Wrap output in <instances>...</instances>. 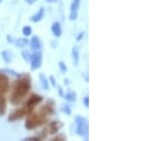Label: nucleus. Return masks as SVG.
I'll return each mask as SVG.
<instances>
[{
  "label": "nucleus",
  "mask_w": 153,
  "mask_h": 141,
  "mask_svg": "<svg viewBox=\"0 0 153 141\" xmlns=\"http://www.w3.org/2000/svg\"><path fill=\"white\" fill-rule=\"evenodd\" d=\"M48 2H56V1H58V0H46Z\"/></svg>",
  "instance_id": "nucleus-30"
},
{
  "label": "nucleus",
  "mask_w": 153,
  "mask_h": 141,
  "mask_svg": "<svg viewBox=\"0 0 153 141\" xmlns=\"http://www.w3.org/2000/svg\"><path fill=\"white\" fill-rule=\"evenodd\" d=\"M79 1L81 0H73L71 2V7H70V19L75 20L77 18V12L79 8Z\"/></svg>",
  "instance_id": "nucleus-7"
},
{
  "label": "nucleus",
  "mask_w": 153,
  "mask_h": 141,
  "mask_svg": "<svg viewBox=\"0 0 153 141\" xmlns=\"http://www.w3.org/2000/svg\"><path fill=\"white\" fill-rule=\"evenodd\" d=\"M58 67H59V69H61V71H62V72H67V71H68L67 65H65L63 62H59V63H58Z\"/></svg>",
  "instance_id": "nucleus-21"
},
{
  "label": "nucleus",
  "mask_w": 153,
  "mask_h": 141,
  "mask_svg": "<svg viewBox=\"0 0 153 141\" xmlns=\"http://www.w3.org/2000/svg\"><path fill=\"white\" fill-rule=\"evenodd\" d=\"M1 1H2V0H0V2H1Z\"/></svg>",
  "instance_id": "nucleus-31"
},
{
  "label": "nucleus",
  "mask_w": 153,
  "mask_h": 141,
  "mask_svg": "<svg viewBox=\"0 0 153 141\" xmlns=\"http://www.w3.org/2000/svg\"><path fill=\"white\" fill-rule=\"evenodd\" d=\"M71 53H73V62H74L75 65H77L78 64V49H77L76 46L73 47Z\"/></svg>",
  "instance_id": "nucleus-17"
},
{
  "label": "nucleus",
  "mask_w": 153,
  "mask_h": 141,
  "mask_svg": "<svg viewBox=\"0 0 153 141\" xmlns=\"http://www.w3.org/2000/svg\"><path fill=\"white\" fill-rule=\"evenodd\" d=\"M53 111H55L53 103H52V101H49L46 105H44V106L42 107L38 111H36V113H32L31 111L30 113L31 115H30V117L25 122V128L26 129H33L36 127L42 126L43 123L46 122L48 116L49 115H52Z\"/></svg>",
  "instance_id": "nucleus-1"
},
{
  "label": "nucleus",
  "mask_w": 153,
  "mask_h": 141,
  "mask_svg": "<svg viewBox=\"0 0 153 141\" xmlns=\"http://www.w3.org/2000/svg\"><path fill=\"white\" fill-rule=\"evenodd\" d=\"M39 79H40V82H42V85H43V88H44V89H46V90H49V89H50L49 82H48V79L45 78V76H44L43 73H40V76H39Z\"/></svg>",
  "instance_id": "nucleus-15"
},
{
  "label": "nucleus",
  "mask_w": 153,
  "mask_h": 141,
  "mask_svg": "<svg viewBox=\"0 0 153 141\" xmlns=\"http://www.w3.org/2000/svg\"><path fill=\"white\" fill-rule=\"evenodd\" d=\"M31 88V78L29 75H23L20 76L13 84L12 94L10 97V101L12 105H18L30 91Z\"/></svg>",
  "instance_id": "nucleus-2"
},
{
  "label": "nucleus",
  "mask_w": 153,
  "mask_h": 141,
  "mask_svg": "<svg viewBox=\"0 0 153 141\" xmlns=\"http://www.w3.org/2000/svg\"><path fill=\"white\" fill-rule=\"evenodd\" d=\"M67 138H65V135H59V137H56L53 140H58V141H61V140H65Z\"/></svg>",
  "instance_id": "nucleus-24"
},
{
  "label": "nucleus",
  "mask_w": 153,
  "mask_h": 141,
  "mask_svg": "<svg viewBox=\"0 0 153 141\" xmlns=\"http://www.w3.org/2000/svg\"><path fill=\"white\" fill-rule=\"evenodd\" d=\"M62 127H63V123H62L61 121H52V122L50 123L49 132H50L51 134H55V133H57Z\"/></svg>",
  "instance_id": "nucleus-9"
},
{
  "label": "nucleus",
  "mask_w": 153,
  "mask_h": 141,
  "mask_svg": "<svg viewBox=\"0 0 153 141\" xmlns=\"http://www.w3.org/2000/svg\"><path fill=\"white\" fill-rule=\"evenodd\" d=\"M43 101V97L39 96V95H32L27 101H26V105L24 107L26 114H30L31 111H33V109L37 107V105H39L40 102Z\"/></svg>",
  "instance_id": "nucleus-4"
},
{
  "label": "nucleus",
  "mask_w": 153,
  "mask_h": 141,
  "mask_svg": "<svg viewBox=\"0 0 153 141\" xmlns=\"http://www.w3.org/2000/svg\"><path fill=\"white\" fill-rule=\"evenodd\" d=\"M24 115H26V111H25V109H24V107L23 108H20V109H18V110H14L10 116H8V121H14V120H17V119H20V117H23Z\"/></svg>",
  "instance_id": "nucleus-8"
},
{
  "label": "nucleus",
  "mask_w": 153,
  "mask_h": 141,
  "mask_svg": "<svg viewBox=\"0 0 153 141\" xmlns=\"http://www.w3.org/2000/svg\"><path fill=\"white\" fill-rule=\"evenodd\" d=\"M63 97H65V100H67L68 102H74V101L76 100V94L73 93V91H69V93H67Z\"/></svg>",
  "instance_id": "nucleus-16"
},
{
  "label": "nucleus",
  "mask_w": 153,
  "mask_h": 141,
  "mask_svg": "<svg viewBox=\"0 0 153 141\" xmlns=\"http://www.w3.org/2000/svg\"><path fill=\"white\" fill-rule=\"evenodd\" d=\"M27 44H29V42H27V39H25V38H18V39L16 40V45L19 46V47H24V46H26Z\"/></svg>",
  "instance_id": "nucleus-18"
},
{
  "label": "nucleus",
  "mask_w": 153,
  "mask_h": 141,
  "mask_svg": "<svg viewBox=\"0 0 153 141\" xmlns=\"http://www.w3.org/2000/svg\"><path fill=\"white\" fill-rule=\"evenodd\" d=\"M62 110H63V111H64L67 115H71V109L67 106V105H64V106L62 107Z\"/></svg>",
  "instance_id": "nucleus-22"
},
{
  "label": "nucleus",
  "mask_w": 153,
  "mask_h": 141,
  "mask_svg": "<svg viewBox=\"0 0 153 141\" xmlns=\"http://www.w3.org/2000/svg\"><path fill=\"white\" fill-rule=\"evenodd\" d=\"M7 40H8V42H13V39H12L10 36H7Z\"/></svg>",
  "instance_id": "nucleus-29"
},
{
  "label": "nucleus",
  "mask_w": 153,
  "mask_h": 141,
  "mask_svg": "<svg viewBox=\"0 0 153 141\" xmlns=\"http://www.w3.org/2000/svg\"><path fill=\"white\" fill-rule=\"evenodd\" d=\"M51 31H52V33L56 37H59V36L62 35V27H61L59 23H53L52 26H51Z\"/></svg>",
  "instance_id": "nucleus-13"
},
{
  "label": "nucleus",
  "mask_w": 153,
  "mask_h": 141,
  "mask_svg": "<svg viewBox=\"0 0 153 141\" xmlns=\"http://www.w3.org/2000/svg\"><path fill=\"white\" fill-rule=\"evenodd\" d=\"M76 133L79 137H88V122L82 116H76Z\"/></svg>",
  "instance_id": "nucleus-3"
},
{
  "label": "nucleus",
  "mask_w": 153,
  "mask_h": 141,
  "mask_svg": "<svg viewBox=\"0 0 153 141\" xmlns=\"http://www.w3.org/2000/svg\"><path fill=\"white\" fill-rule=\"evenodd\" d=\"M30 44H31V47L33 50H36V51H39L40 47H42V42H40V39H39L38 37H33L31 39V43Z\"/></svg>",
  "instance_id": "nucleus-10"
},
{
  "label": "nucleus",
  "mask_w": 153,
  "mask_h": 141,
  "mask_svg": "<svg viewBox=\"0 0 153 141\" xmlns=\"http://www.w3.org/2000/svg\"><path fill=\"white\" fill-rule=\"evenodd\" d=\"M10 89V82H8V77L2 73V71H0V93L5 94L7 93Z\"/></svg>",
  "instance_id": "nucleus-6"
},
{
  "label": "nucleus",
  "mask_w": 153,
  "mask_h": 141,
  "mask_svg": "<svg viewBox=\"0 0 153 141\" xmlns=\"http://www.w3.org/2000/svg\"><path fill=\"white\" fill-rule=\"evenodd\" d=\"M50 81H51V83H52V85H53V87H56V85H57V82L55 81V77H53V76H51V77H50Z\"/></svg>",
  "instance_id": "nucleus-25"
},
{
  "label": "nucleus",
  "mask_w": 153,
  "mask_h": 141,
  "mask_svg": "<svg viewBox=\"0 0 153 141\" xmlns=\"http://www.w3.org/2000/svg\"><path fill=\"white\" fill-rule=\"evenodd\" d=\"M1 56H2V59H4L6 63H11V62H12V59H13L12 52H11V51H7V50L2 51V52H1Z\"/></svg>",
  "instance_id": "nucleus-14"
},
{
  "label": "nucleus",
  "mask_w": 153,
  "mask_h": 141,
  "mask_svg": "<svg viewBox=\"0 0 153 141\" xmlns=\"http://www.w3.org/2000/svg\"><path fill=\"white\" fill-rule=\"evenodd\" d=\"M6 113V99L4 97V94L0 93V116H4Z\"/></svg>",
  "instance_id": "nucleus-12"
},
{
  "label": "nucleus",
  "mask_w": 153,
  "mask_h": 141,
  "mask_svg": "<svg viewBox=\"0 0 153 141\" xmlns=\"http://www.w3.org/2000/svg\"><path fill=\"white\" fill-rule=\"evenodd\" d=\"M83 36H84V32H81L79 35L77 36V40H81V39L83 38Z\"/></svg>",
  "instance_id": "nucleus-27"
},
{
  "label": "nucleus",
  "mask_w": 153,
  "mask_h": 141,
  "mask_svg": "<svg viewBox=\"0 0 153 141\" xmlns=\"http://www.w3.org/2000/svg\"><path fill=\"white\" fill-rule=\"evenodd\" d=\"M83 105L87 107V108L89 107V97H88V96H85V97L83 99Z\"/></svg>",
  "instance_id": "nucleus-23"
},
{
  "label": "nucleus",
  "mask_w": 153,
  "mask_h": 141,
  "mask_svg": "<svg viewBox=\"0 0 153 141\" xmlns=\"http://www.w3.org/2000/svg\"><path fill=\"white\" fill-rule=\"evenodd\" d=\"M35 1H36V0H26V2H27V4H33Z\"/></svg>",
  "instance_id": "nucleus-28"
},
{
  "label": "nucleus",
  "mask_w": 153,
  "mask_h": 141,
  "mask_svg": "<svg viewBox=\"0 0 153 141\" xmlns=\"http://www.w3.org/2000/svg\"><path fill=\"white\" fill-rule=\"evenodd\" d=\"M22 55H23V58H24L25 61H30L31 55H30V52H29V51H23V52H22Z\"/></svg>",
  "instance_id": "nucleus-20"
},
{
  "label": "nucleus",
  "mask_w": 153,
  "mask_h": 141,
  "mask_svg": "<svg viewBox=\"0 0 153 141\" xmlns=\"http://www.w3.org/2000/svg\"><path fill=\"white\" fill-rule=\"evenodd\" d=\"M44 13H45V10L42 7L40 10H39L38 12L35 14V16H32V18H31V20L33 22V23H38L40 22L42 19H43V17H44Z\"/></svg>",
  "instance_id": "nucleus-11"
},
{
  "label": "nucleus",
  "mask_w": 153,
  "mask_h": 141,
  "mask_svg": "<svg viewBox=\"0 0 153 141\" xmlns=\"http://www.w3.org/2000/svg\"><path fill=\"white\" fill-rule=\"evenodd\" d=\"M30 61H31V69H32V70H36V69L40 68V67H42V63H43L42 53H40L39 51H37L36 53H33V55L31 56Z\"/></svg>",
  "instance_id": "nucleus-5"
},
{
  "label": "nucleus",
  "mask_w": 153,
  "mask_h": 141,
  "mask_svg": "<svg viewBox=\"0 0 153 141\" xmlns=\"http://www.w3.org/2000/svg\"><path fill=\"white\" fill-rule=\"evenodd\" d=\"M31 32H32V30H31V27H30V26H24V29H23V35L30 36L31 35Z\"/></svg>",
  "instance_id": "nucleus-19"
},
{
  "label": "nucleus",
  "mask_w": 153,
  "mask_h": 141,
  "mask_svg": "<svg viewBox=\"0 0 153 141\" xmlns=\"http://www.w3.org/2000/svg\"><path fill=\"white\" fill-rule=\"evenodd\" d=\"M56 87L58 88V93H59V96H62V97H63V96H64V93H63V89H62L61 87H58V85H56Z\"/></svg>",
  "instance_id": "nucleus-26"
}]
</instances>
